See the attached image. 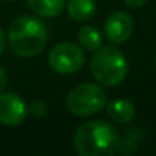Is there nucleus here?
<instances>
[{
    "label": "nucleus",
    "instance_id": "f257e3e1",
    "mask_svg": "<svg viewBox=\"0 0 156 156\" xmlns=\"http://www.w3.org/2000/svg\"><path fill=\"white\" fill-rule=\"evenodd\" d=\"M119 133L107 121H87L76 129L73 144L80 156H110L118 150Z\"/></svg>",
    "mask_w": 156,
    "mask_h": 156
},
{
    "label": "nucleus",
    "instance_id": "f03ea898",
    "mask_svg": "<svg viewBox=\"0 0 156 156\" xmlns=\"http://www.w3.org/2000/svg\"><path fill=\"white\" fill-rule=\"evenodd\" d=\"M8 43L14 54L20 57H34L40 54L48 43V28L35 17L22 16L11 23Z\"/></svg>",
    "mask_w": 156,
    "mask_h": 156
},
{
    "label": "nucleus",
    "instance_id": "7ed1b4c3",
    "mask_svg": "<svg viewBox=\"0 0 156 156\" xmlns=\"http://www.w3.org/2000/svg\"><path fill=\"white\" fill-rule=\"evenodd\" d=\"M90 70L98 83L113 87L126 80L129 64L126 55L118 48L100 46L90 60Z\"/></svg>",
    "mask_w": 156,
    "mask_h": 156
},
{
    "label": "nucleus",
    "instance_id": "20e7f679",
    "mask_svg": "<svg viewBox=\"0 0 156 156\" xmlns=\"http://www.w3.org/2000/svg\"><path fill=\"white\" fill-rule=\"evenodd\" d=\"M66 104L69 112L76 116H90L106 107L107 97L101 86L94 83H83L69 92Z\"/></svg>",
    "mask_w": 156,
    "mask_h": 156
},
{
    "label": "nucleus",
    "instance_id": "39448f33",
    "mask_svg": "<svg viewBox=\"0 0 156 156\" xmlns=\"http://www.w3.org/2000/svg\"><path fill=\"white\" fill-rule=\"evenodd\" d=\"M86 63L84 49L73 43L64 41L54 46L49 52V64L57 73L70 75L78 72Z\"/></svg>",
    "mask_w": 156,
    "mask_h": 156
},
{
    "label": "nucleus",
    "instance_id": "423d86ee",
    "mask_svg": "<svg viewBox=\"0 0 156 156\" xmlns=\"http://www.w3.org/2000/svg\"><path fill=\"white\" fill-rule=\"evenodd\" d=\"M28 106L16 94L0 92V122L5 126H19L26 119Z\"/></svg>",
    "mask_w": 156,
    "mask_h": 156
},
{
    "label": "nucleus",
    "instance_id": "0eeeda50",
    "mask_svg": "<svg viewBox=\"0 0 156 156\" xmlns=\"http://www.w3.org/2000/svg\"><path fill=\"white\" fill-rule=\"evenodd\" d=\"M133 32V19L122 11L112 12L104 22V35L112 44H122Z\"/></svg>",
    "mask_w": 156,
    "mask_h": 156
},
{
    "label": "nucleus",
    "instance_id": "6e6552de",
    "mask_svg": "<svg viewBox=\"0 0 156 156\" xmlns=\"http://www.w3.org/2000/svg\"><path fill=\"white\" fill-rule=\"evenodd\" d=\"M106 110H107V115L116 122H129L135 118V113H136L135 104L126 98L110 101L109 104H106Z\"/></svg>",
    "mask_w": 156,
    "mask_h": 156
},
{
    "label": "nucleus",
    "instance_id": "1a4fd4ad",
    "mask_svg": "<svg viewBox=\"0 0 156 156\" xmlns=\"http://www.w3.org/2000/svg\"><path fill=\"white\" fill-rule=\"evenodd\" d=\"M32 12L40 17H57L66 6V0H26Z\"/></svg>",
    "mask_w": 156,
    "mask_h": 156
},
{
    "label": "nucleus",
    "instance_id": "9d476101",
    "mask_svg": "<svg viewBox=\"0 0 156 156\" xmlns=\"http://www.w3.org/2000/svg\"><path fill=\"white\" fill-rule=\"evenodd\" d=\"M97 12V5L94 0H69L67 14L76 22L90 20Z\"/></svg>",
    "mask_w": 156,
    "mask_h": 156
},
{
    "label": "nucleus",
    "instance_id": "9b49d317",
    "mask_svg": "<svg viewBox=\"0 0 156 156\" xmlns=\"http://www.w3.org/2000/svg\"><path fill=\"white\" fill-rule=\"evenodd\" d=\"M76 37H78V43L84 51H97L100 46H103V35L92 25L83 26L78 31Z\"/></svg>",
    "mask_w": 156,
    "mask_h": 156
},
{
    "label": "nucleus",
    "instance_id": "f8f14e48",
    "mask_svg": "<svg viewBox=\"0 0 156 156\" xmlns=\"http://www.w3.org/2000/svg\"><path fill=\"white\" fill-rule=\"evenodd\" d=\"M28 109L31 110V113H32L35 118H41V116L46 113V104L41 103V101H34Z\"/></svg>",
    "mask_w": 156,
    "mask_h": 156
},
{
    "label": "nucleus",
    "instance_id": "ddd939ff",
    "mask_svg": "<svg viewBox=\"0 0 156 156\" xmlns=\"http://www.w3.org/2000/svg\"><path fill=\"white\" fill-rule=\"evenodd\" d=\"M124 2L127 3V6H130L133 9H139L147 3V0H124Z\"/></svg>",
    "mask_w": 156,
    "mask_h": 156
},
{
    "label": "nucleus",
    "instance_id": "4468645a",
    "mask_svg": "<svg viewBox=\"0 0 156 156\" xmlns=\"http://www.w3.org/2000/svg\"><path fill=\"white\" fill-rule=\"evenodd\" d=\"M6 84H8V75H6V72L3 70V67H0V92L5 90Z\"/></svg>",
    "mask_w": 156,
    "mask_h": 156
},
{
    "label": "nucleus",
    "instance_id": "2eb2a0df",
    "mask_svg": "<svg viewBox=\"0 0 156 156\" xmlns=\"http://www.w3.org/2000/svg\"><path fill=\"white\" fill-rule=\"evenodd\" d=\"M3 48H5V35H3V31L0 28V55L3 52Z\"/></svg>",
    "mask_w": 156,
    "mask_h": 156
},
{
    "label": "nucleus",
    "instance_id": "dca6fc26",
    "mask_svg": "<svg viewBox=\"0 0 156 156\" xmlns=\"http://www.w3.org/2000/svg\"><path fill=\"white\" fill-rule=\"evenodd\" d=\"M8 2H14V0H8Z\"/></svg>",
    "mask_w": 156,
    "mask_h": 156
},
{
    "label": "nucleus",
    "instance_id": "f3484780",
    "mask_svg": "<svg viewBox=\"0 0 156 156\" xmlns=\"http://www.w3.org/2000/svg\"><path fill=\"white\" fill-rule=\"evenodd\" d=\"M154 63H156V61H154Z\"/></svg>",
    "mask_w": 156,
    "mask_h": 156
}]
</instances>
